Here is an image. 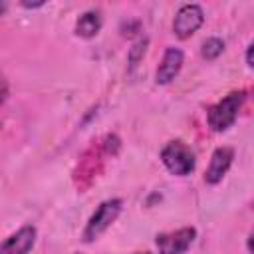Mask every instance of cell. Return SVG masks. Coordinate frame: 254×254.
I'll return each mask as SVG.
<instances>
[{"label": "cell", "mask_w": 254, "mask_h": 254, "mask_svg": "<svg viewBox=\"0 0 254 254\" xmlns=\"http://www.w3.org/2000/svg\"><path fill=\"white\" fill-rule=\"evenodd\" d=\"M244 101V91H232L226 97H222L218 103H214L208 111H206V121L208 127L216 133L226 131L234 121L236 115L240 111V105Z\"/></svg>", "instance_id": "obj_1"}, {"label": "cell", "mask_w": 254, "mask_h": 254, "mask_svg": "<svg viewBox=\"0 0 254 254\" xmlns=\"http://www.w3.org/2000/svg\"><path fill=\"white\" fill-rule=\"evenodd\" d=\"M161 161L163 165L169 169V173L177 175V177H187L194 171V165H196V159H194V153L192 149L181 141V139H175V141H169L163 151H161Z\"/></svg>", "instance_id": "obj_2"}, {"label": "cell", "mask_w": 254, "mask_h": 254, "mask_svg": "<svg viewBox=\"0 0 254 254\" xmlns=\"http://www.w3.org/2000/svg\"><path fill=\"white\" fill-rule=\"evenodd\" d=\"M121 206H123L121 198L103 200V202L95 208V212L91 214V218L87 220L85 230H83V240H85V242H93L99 234H103V232L111 226V222H115V218L119 216Z\"/></svg>", "instance_id": "obj_3"}, {"label": "cell", "mask_w": 254, "mask_h": 254, "mask_svg": "<svg viewBox=\"0 0 254 254\" xmlns=\"http://www.w3.org/2000/svg\"><path fill=\"white\" fill-rule=\"evenodd\" d=\"M204 22V12L198 4H185L179 8V12L175 14L173 20V32L177 38L187 40L190 38Z\"/></svg>", "instance_id": "obj_4"}, {"label": "cell", "mask_w": 254, "mask_h": 254, "mask_svg": "<svg viewBox=\"0 0 254 254\" xmlns=\"http://www.w3.org/2000/svg\"><path fill=\"white\" fill-rule=\"evenodd\" d=\"M196 238V230L192 226H185L173 232H163L157 236L159 254H185Z\"/></svg>", "instance_id": "obj_5"}, {"label": "cell", "mask_w": 254, "mask_h": 254, "mask_svg": "<svg viewBox=\"0 0 254 254\" xmlns=\"http://www.w3.org/2000/svg\"><path fill=\"white\" fill-rule=\"evenodd\" d=\"M34 244H36V228L32 224H26L2 242L0 254H28L34 248Z\"/></svg>", "instance_id": "obj_6"}, {"label": "cell", "mask_w": 254, "mask_h": 254, "mask_svg": "<svg viewBox=\"0 0 254 254\" xmlns=\"http://www.w3.org/2000/svg\"><path fill=\"white\" fill-rule=\"evenodd\" d=\"M232 159H234V151L230 147H216L212 157H210V163H208V167L204 171V181L208 185L220 183L222 177L226 175V171L230 169Z\"/></svg>", "instance_id": "obj_7"}, {"label": "cell", "mask_w": 254, "mask_h": 254, "mask_svg": "<svg viewBox=\"0 0 254 254\" xmlns=\"http://www.w3.org/2000/svg\"><path fill=\"white\" fill-rule=\"evenodd\" d=\"M181 67H183V52L179 48H167L165 54H163V60L157 67L155 81L159 85H165V83L173 81L179 75Z\"/></svg>", "instance_id": "obj_8"}, {"label": "cell", "mask_w": 254, "mask_h": 254, "mask_svg": "<svg viewBox=\"0 0 254 254\" xmlns=\"http://www.w3.org/2000/svg\"><path fill=\"white\" fill-rule=\"evenodd\" d=\"M101 30V16L97 10L83 12L75 22V34L81 38H93Z\"/></svg>", "instance_id": "obj_9"}, {"label": "cell", "mask_w": 254, "mask_h": 254, "mask_svg": "<svg viewBox=\"0 0 254 254\" xmlns=\"http://www.w3.org/2000/svg\"><path fill=\"white\" fill-rule=\"evenodd\" d=\"M222 50H224V42L220 38H208V40L202 42V50L200 52H202V58L214 60V58H218L222 54Z\"/></svg>", "instance_id": "obj_10"}, {"label": "cell", "mask_w": 254, "mask_h": 254, "mask_svg": "<svg viewBox=\"0 0 254 254\" xmlns=\"http://www.w3.org/2000/svg\"><path fill=\"white\" fill-rule=\"evenodd\" d=\"M147 44H149V40H147L145 36L137 38V42H135V44L131 46V50H129V67H135V65L141 62V58L145 56Z\"/></svg>", "instance_id": "obj_11"}, {"label": "cell", "mask_w": 254, "mask_h": 254, "mask_svg": "<svg viewBox=\"0 0 254 254\" xmlns=\"http://www.w3.org/2000/svg\"><path fill=\"white\" fill-rule=\"evenodd\" d=\"M246 64L250 65V67H254V42L248 46V50H246Z\"/></svg>", "instance_id": "obj_12"}, {"label": "cell", "mask_w": 254, "mask_h": 254, "mask_svg": "<svg viewBox=\"0 0 254 254\" xmlns=\"http://www.w3.org/2000/svg\"><path fill=\"white\" fill-rule=\"evenodd\" d=\"M248 252L254 254V230H252L250 236H248Z\"/></svg>", "instance_id": "obj_13"}, {"label": "cell", "mask_w": 254, "mask_h": 254, "mask_svg": "<svg viewBox=\"0 0 254 254\" xmlns=\"http://www.w3.org/2000/svg\"><path fill=\"white\" fill-rule=\"evenodd\" d=\"M42 4H44V2H34V4H32V2H24L22 6H26V8H38V6H42Z\"/></svg>", "instance_id": "obj_14"}, {"label": "cell", "mask_w": 254, "mask_h": 254, "mask_svg": "<svg viewBox=\"0 0 254 254\" xmlns=\"http://www.w3.org/2000/svg\"><path fill=\"white\" fill-rule=\"evenodd\" d=\"M135 254H149V252H135Z\"/></svg>", "instance_id": "obj_15"}]
</instances>
